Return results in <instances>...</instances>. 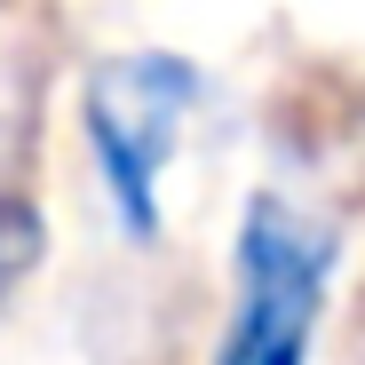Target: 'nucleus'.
<instances>
[{"label": "nucleus", "instance_id": "nucleus-3", "mask_svg": "<svg viewBox=\"0 0 365 365\" xmlns=\"http://www.w3.org/2000/svg\"><path fill=\"white\" fill-rule=\"evenodd\" d=\"M40 255H48V215H40V199L32 191H0V310L24 294V278L40 270Z\"/></svg>", "mask_w": 365, "mask_h": 365}, {"label": "nucleus", "instance_id": "nucleus-2", "mask_svg": "<svg viewBox=\"0 0 365 365\" xmlns=\"http://www.w3.org/2000/svg\"><path fill=\"white\" fill-rule=\"evenodd\" d=\"M199 103V72L182 56H119L88 80V103H80V128H88V151H96V175L111 191V215L119 230L151 247L159 238V175L182 143V119Z\"/></svg>", "mask_w": 365, "mask_h": 365}, {"label": "nucleus", "instance_id": "nucleus-1", "mask_svg": "<svg viewBox=\"0 0 365 365\" xmlns=\"http://www.w3.org/2000/svg\"><path fill=\"white\" fill-rule=\"evenodd\" d=\"M334 230L286 199H255L238 222V302L215 365H310L326 286H334Z\"/></svg>", "mask_w": 365, "mask_h": 365}]
</instances>
